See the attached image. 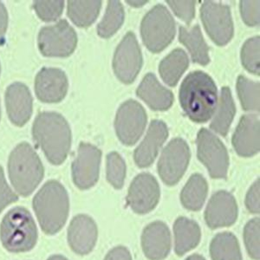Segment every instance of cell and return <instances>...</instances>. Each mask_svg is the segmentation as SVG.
<instances>
[{
    "mask_svg": "<svg viewBox=\"0 0 260 260\" xmlns=\"http://www.w3.org/2000/svg\"><path fill=\"white\" fill-rule=\"evenodd\" d=\"M33 140L52 165H61L71 150V131L68 121L56 112H42L32 126Z\"/></svg>",
    "mask_w": 260,
    "mask_h": 260,
    "instance_id": "obj_1",
    "label": "cell"
},
{
    "mask_svg": "<svg viewBox=\"0 0 260 260\" xmlns=\"http://www.w3.org/2000/svg\"><path fill=\"white\" fill-rule=\"evenodd\" d=\"M218 102L215 83L202 71L190 73L180 89V103L195 122H207L213 116Z\"/></svg>",
    "mask_w": 260,
    "mask_h": 260,
    "instance_id": "obj_2",
    "label": "cell"
},
{
    "mask_svg": "<svg viewBox=\"0 0 260 260\" xmlns=\"http://www.w3.org/2000/svg\"><path fill=\"white\" fill-rule=\"evenodd\" d=\"M33 209L46 234L58 233L67 221L70 200L64 186L56 180H50L33 199Z\"/></svg>",
    "mask_w": 260,
    "mask_h": 260,
    "instance_id": "obj_3",
    "label": "cell"
},
{
    "mask_svg": "<svg viewBox=\"0 0 260 260\" xmlns=\"http://www.w3.org/2000/svg\"><path fill=\"white\" fill-rule=\"evenodd\" d=\"M8 173L12 186L22 196H29L44 178V166L36 151L21 142L10 154Z\"/></svg>",
    "mask_w": 260,
    "mask_h": 260,
    "instance_id": "obj_4",
    "label": "cell"
},
{
    "mask_svg": "<svg viewBox=\"0 0 260 260\" xmlns=\"http://www.w3.org/2000/svg\"><path fill=\"white\" fill-rule=\"evenodd\" d=\"M0 239L11 252L30 251L38 240V230L30 212L17 207L6 213L0 225Z\"/></svg>",
    "mask_w": 260,
    "mask_h": 260,
    "instance_id": "obj_5",
    "label": "cell"
},
{
    "mask_svg": "<svg viewBox=\"0 0 260 260\" xmlns=\"http://www.w3.org/2000/svg\"><path fill=\"white\" fill-rule=\"evenodd\" d=\"M142 40L148 50L158 53L168 47L175 35V23L169 10L157 5L146 14L141 25Z\"/></svg>",
    "mask_w": 260,
    "mask_h": 260,
    "instance_id": "obj_6",
    "label": "cell"
},
{
    "mask_svg": "<svg viewBox=\"0 0 260 260\" xmlns=\"http://www.w3.org/2000/svg\"><path fill=\"white\" fill-rule=\"evenodd\" d=\"M38 44L45 56L67 57L77 47V33L67 21L62 19L54 25L43 27L39 31Z\"/></svg>",
    "mask_w": 260,
    "mask_h": 260,
    "instance_id": "obj_7",
    "label": "cell"
},
{
    "mask_svg": "<svg viewBox=\"0 0 260 260\" xmlns=\"http://www.w3.org/2000/svg\"><path fill=\"white\" fill-rule=\"evenodd\" d=\"M197 155L213 179H225L229 168L228 150L221 141L206 128L197 136Z\"/></svg>",
    "mask_w": 260,
    "mask_h": 260,
    "instance_id": "obj_8",
    "label": "cell"
},
{
    "mask_svg": "<svg viewBox=\"0 0 260 260\" xmlns=\"http://www.w3.org/2000/svg\"><path fill=\"white\" fill-rule=\"evenodd\" d=\"M189 147L183 139L175 138L162 151L158 162V173L164 183L174 186L180 181L189 163Z\"/></svg>",
    "mask_w": 260,
    "mask_h": 260,
    "instance_id": "obj_9",
    "label": "cell"
},
{
    "mask_svg": "<svg viewBox=\"0 0 260 260\" xmlns=\"http://www.w3.org/2000/svg\"><path fill=\"white\" fill-rule=\"evenodd\" d=\"M201 20L207 34L216 45L224 46L234 36L230 7L213 1H205L201 9Z\"/></svg>",
    "mask_w": 260,
    "mask_h": 260,
    "instance_id": "obj_10",
    "label": "cell"
},
{
    "mask_svg": "<svg viewBox=\"0 0 260 260\" xmlns=\"http://www.w3.org/2000/svg\"><path fill=\"white\" fill-rule=\"evenodd\" d=\"M147 115L143 107L136 101L121 104L115 117V127L119 140L124 145L136 144L145 130Z\"/></svg>",
    "mask_w": 260,
    "mask_h": 260,
    "instance_id": "obj_11",
    "label": "cell"
},
{
    "mask_svg": "<svg viewBox=\"0 0 260 260\" xmlns=\"http://www.w3.org/2000/svg\"><path fill=\"white\" fill-rule=\"evenodd\" d=\"M160 197V186L156 179L150 174L142 173L130 184L127 204L134 213L143 215L154 210Z\"/></svg>",
    "mask_w": 260,
    "mask_h": 260,
    "instance_id": "obj_12",
    "label": "cell"
},
{
    "mask_svg": "<svg viewBox=\"0 0 260 260\" xmlns=\"http://www.w3.org/2000/svg\"><path fill=\"white\" fill-rule=\"evenodd\" d=\"M142 56L136 37L127 33L115 50L113 68L115 76L122 83H133L142 68Z\"/></svg>",
    "mask_w": 260,
    "mask_h": 260,
    "instance_id": "obj_13",
    "label": "cell"
},
{
    "mask_svg": "<svg viewBox=\"0 0 260 260\" xmlns=\"http://www.w3.org/2000/svg\"><path fill=\"white\" fill-rule=\"evenodd\" d=\"M102 152L95 146L82 142L72 163V178L81 190L91 188L99 179Z\"/></svg>",
    "mask_w": 260,
    "mask_h": 260,
    "instance_id": "obj_14",
    "label": "cell"
},
{
    "mask_svg": "<svg viewBox=\"0 0 260 260\" xmlns=\"http://www.w3.org/2000/svg\"><path fill=\"white\" fill-rule=\"evenodd\" d=\"M239 207L234 195L225 190L213 193L205 210V221L211 229L228 228L235 224Z\"/></svg>",
    "mask_w": 260,
    "mask_h": 260,
    "instance_id": "obj_15",
    "label": "cell"
},
{
    "mask_svg": "<svg viewBox=\"0 0 260 260\" xmlns=\"http://www.w3.org/2000/svg\"><path fill=\"white\" fill-rule=\"evenodd\" d=\"M67 76L60 69L43 68L35 78V93L43 103H60L68 92Z\"/></svg>",
    "mask_w": 260,
    "mask_h": 260,
    "instance_id": "obj_16",
    "label": "cell"
},
{
    "mask_svg": "<svg viewBox=\"0 0 260 260\" xmlns=\"http://www.w3.org/2000/svg\"><path fill=\"white\" fill-rule=\"evenodd\" d=\"M98 238V225L91 217L79 214L71 220L68 228V242L77 254H89L95 248Z\"/></svg>",
    "mask_w": 260,
    "mask_h": 260,
    "instance_id": "obj_17",
    "label": "cell"
},
{
    "mask_svg": "<svg viewBox=\"0 0 260 260\" xmlns=\"http://www.w3.org/2000/svg\"><path fill=\"white\" fill-rule=\"evenodd\" d=\"M171 233L164 222H152L143 229L142 248L148 259H165L171 251Z\"/></svg>",
    "mask_w": 260,
    "mask_h": 260,
    "instance_id": "obj_18",
    "label": "cell"
},
{
    "mask_svg": "<svg viewBox=\"0 0 260 260\" xmlns=\"http://www.w3.org/2000/svg\"><path fill=\"white\" fill-rule=\"evenodd\" d=\"M6 106L10 121L18 127L26 124L32 115L33 99L30 89L22 83H14L6 89Z\"/></svg>",
    "mask_w": 260,
    "mask_h": 260,
    "instance_id": "obj_19",
    "label": "cell"
},
{
    "mask_svg": "<svg viewBox=\"0 0 260 260\" xmlns=\"http://www.w3.org/2000/svg\"><path fill=\"white\" fill-rule=\"evenodd\" d=\"M233 145L240 156L251 157L259 152V119L257 115L243 116L233 136Z\"/></svg>",
    "mask_w": 260,
    "mask_h": 260,
    "instance_id": "obj_20",
    "label": "cell"
},
{
    "mask_svg": "<svg viewBox=\"0 0 260 260\" xmlns=\"http://www.w3.org/2000/svg\"><path fill=\"white\" fill-rule=\"evenodd\" d=\"M168 136L169 130L162 121L154 120L152 121L147 136L135 151L134 158L136 165L141 169L152 165Z\"/></svg>",
    "mask_w": 260,
    "mask_h": 260,
    "instance_id": "obj_21",
    "label": "cell"
},
{
    "mask_svg": "<svg viewBox=\"0 0 260 260\" xmlns=\"http://www.w3.org/2000/svg\"><path fill=\"white\" fill-rule=\"evenodd\" d=\"M136 93L152 110L158 111L169 110L174 102L173 93L163 87L153 73L146 75Z\"/></svg>",
    "mask_w": 260,
    "mask_h": 260,
    "instance_id": "obj_22",
    "label": "cell"
},
{
    "mask_svg": "<svg viewBox=\"0 0 260 260\" xmlns=\"http://www.w3.org/2000/svg\"><path fill=\"white\" fill-rule=\"evenodd\" d=\"M175 251L178 256L196 248L201 240V230L197 222L186 217H179L174 224Z\"/></svg>",
    "mask_w": 260,
    "mask_h": 260,
    "instance_id": "obj_23",
    "label": "cell"
},
{
    "mask_svg": "<svg viewBox=\"0 0 260 260\" xmlns=\"http://www.w3.org/2000/svg\"><path fill=\"white\" fill-rule=\"evenodd\" d=\"M207 193V180L200 174H194L187 180L180 192V202L187 210L198 212L203 207Z\"/></svg>",
    "mask_w": 260,
    "mask_h": 260,
    "instance_id": "obj_24",
    "label": "cell"
},
{
    "mask_svg": "<svg viewBox=\"0 0 260 260\" xmlns=\"http://www.w3.org/2000/svg\"><path fill=\"white\" fill-rule=\"evenodd\" d=\"M209 251L212 260H243L239 240L228 232L216 234L211 241Z\"/></svg>",
    "mask_w": 260,
    "mask_h": 260,
    "instance_id": "obj_25",
    "label": "cell"
},
{
    "mask_svg": "<svg viewBox=\"0 0 260 260\" xmlns=\"http://www.w3.org/2000/svg\"><path fill=\"white\" fill-rule=\"evenodd\" d=\"M188 56L181 49L173 50L160 62L159 71L162 80L168 85L175 87L188 67Z\"/></svg>",
    "mask_w": 260,
    "mask_h": 260,
    "instance_id": "obj_26",
    "label": "cell"
},
{
    "mask_svg": "<svg viewBox=\"0 0 260 260\" xmlns=\"http://www.w3.org/2000/svg\"><path fill=\"white\" fill-rule=\"evenodd\" d=\"M179 39L189 50L193 62L201 65H207L209 62V50L199 25H195L191 30L180 26Z\"/></svg>",
    "mask_w": 260,
    "mask_h": 260,
    "instance_id": "obj_27",
    "label": "cell"
},
{
    "mask_svg": "<svg viewBox=\"0 0 260 260\" xmlns=\"http://www.w3.org/2000/svg\"><path fill=\"white\" fill-rule=\"evenodd\" d=\"M235 113L236 108L230 89L228 87H224L221 90L218 110L213 121L211 122V128L222 136H226Z\"/></svg>",
    "mask_w": 260,
    "mask_h": 260,
    "instance_id": "obj_28",
    "label": "cell"
},
{
    "mask_svg": "<svg viewBox=\"0 0 260 260\" xmlns=\"http://www.w3.org/2000/svg\"><path fill=\"white\" fill-rule=\"evenodd\" d=\"M102 8V1H68L69 18L78 27L91 25L98 18Z\"/></svg>",
    "mask_w": 260,
    "mask_h": 260,
    "instance_id": "obj_29",
    "label": "cell"
},
{
    "mask_svg": "<svg viewBox=\"0 0 260 260\" xmlns=\"http://www.w3.org/2000/svg\"><path fill=\"white\" fill-rule=\"evenodd\" d=\"M124 10L120 1H109L103 20L98 24V35L109 39L121 28L124 22Z\"/></svg>",
    "mask_w": 260,
    "mask_h": 260,
    "instance_id": "obj_30",
    "label": "cell"
},
{
    "mask_svg": "<svg viewBox=\"0 0 260 260\" xmlns=\"http://www.w3.org/2000/svg\"><path fill=\"white\" fill-rule=\"evenodd\" d=\"M237 90L244 110L259 111V83L240 76L237 81Z\"/></svg>",
    "mask_w": 260,
    "mask_h": 260,
    "instance_id": "obj_31",
    "label": "cell"
},
{
    "mask_svg": "<svg viewBox=\"0 0 260 260\" xmlns=\"http://www.w3.org/2000/svg\"><path fill=\"white\" fill-rule=\"evenodd\" d=\"M107 180L115 189H121L126 177V164L122 157L112 152L107 156Z\"/></svg>",
    "mask_w": 260,
    "mask_h": 260,
    "instance_id": "obj_32",
    "label": "cell"
},
{
    "mask_svg": "<svg viewBox=\"0 0 260 260\" xmlns=\"http://www.w3.org/2000/svg\"><path fill=\"white\" fill-rule=\"evenodd\" d=\"M260 219L253 218L244 228L243 238L245 248L250 257L254 260L260 258Z\"/></svg>",
    "mask_w": 260,
    "mask_h": 260,
    "instance_id": "obj_33",
    "label": "cell"
},
{
    "mask_svg": "<svg viewBox=\"0 0 260 260\" xmlns=\"http://www.w3.org/2000/svg\"><path fill=\"white\" fill-rule=\"evenodd\" d=\"M260 39L255 37L245 42L241 51L242 63L247 71L252 74L260 73Z\"/></svg>",
    "mask_w": 260,
    "mask_h": 260,
    "instance_id": "obj_34",
    "label": "cell"
},
{
    "mask_svg": "<svg viewBox=\"0 0 260 260\" xmlns=\"http://www.w3.org/2000/svg\"><path fill=\"white\" fill-rule=\"evenodd\" d=\"M64 7L63 0L53 1H42L37 0L33 2V8L37 15L41 20L45 22H54L57 20L62 15Z\"/></svg>",
    "mask_w": 260,
    "mask_h": 260,
    "instance_id": "obj_35",
    "label": "cell"
},
{
    "mask_svg": "<svg viewBox=\"0 0 260 260\" xmlns=\"http://www.w3.org/2000/svg\"><path fill=\"white\" fill-rule=\"evenodd\" d=\"M259 1H241L240 12L242 19L249 26H256L259 24Z\"/></svg>",
    "mask_w": 260,
    "mask_h": 260,
    "instance_id": "obj_36",
    "label": "cell"
},
{
    "mask_svg": "<svg viewBox=\"0 0 260 260\" xmlns=\"http://www.w3.org/2000/svg\"><path fill=\"white\" fill-rule=\"evenodd\" d=\"M167 3L169 4L176 16L185 23L189 24L192 22L195 15V1L168 0Z\"/></svg>",
    "mask_w": 260,
    "mask_h": 260,
    "instance_id": "obj_37",
    "label": "cell"
},
{
    "mask_svg": "<svg viewBox=\"0 0 260 260\" xmlns=\"http://www.w3.org/2000/svg\"><path fill=\"white\" fill-rule=\"evenodd\" d=\"M18 195L13 192L6 181L4 169L0 166V213L8 205L18 201Z\"/></svg>",
    "mask_w": 260,
    "mask_h": 260,
    "instance_id": "obj_38",
    "label": "cell"
},
{
    "mask_svg": "<svg viewBox=\"0 0 260 260\" xmlns=\"http://www.w3.org/2000/svg\"><path fill=\"white\" fill-rule=\"evenodd\" d=\"M245 204L250 213L254 214H258L260 213L259 179H257L248 190L245 196Z\"/></svg>",
    "mask_w": 260,
    "mask_h": 260,
    "instance_id": "obj_39",
    "label": "cell"
},
{
    "mask_svg": "<svg viewBox=\"0 0 260 260\" xmlns=\"http://www.w3.org/2000/svg\"><path fill=\"white\" fill-rule=\"evenodd\" d=\"M104 260H133V257L127 247L123 245H119L111 249L107 253Z\"/></svg>",
    "mask_w": 260,
    "mask_h": 260,
    "instance_id": "obj_40",
    "label": "cell"
},
{
    "mask_svg": "<svg viewBox=\"0 0 260 260\" xmlns=\"http://www.w3.org/2000/svg\"><path fill=\"white\" fill-rule=\"evenodd\" d=\"M8 26V13L6 6L0 1V41L6 35Z\"/></svg>",
    "mask_w": 260,
    "mask_h": 260,
    "instance_id": "obj_41",
    "label": "cell"
},
{
    "mask_svg": "<svg viewBox=\"0 0 260 260\" xmlns=\"http://www.w3.org/2000/svg\"><path fill=\"white\" fill-rule=\"evenodd\" d=\"M127 3L129 6H134V7H141V6H144L145 4L148 3V1H127Z\"/></svg>",
    "mask_w": 260,
    "mask_h": 260,
    "instance_id": "obj_42",
    "label": "cell"
},
{
    "mask_svg": "<svg viewBox=\"0 0 260 260\" xmlns=\"http://www.w3.org/2000/svg\"><path fill=\"white\" fill-rule=\"evenodd\" d=\"M185 260H206V258L200 254H192L190 255L189 257H186Z\"/></svg>",
    "mask_w": 260,
    "mask_h": 260,
    "instance_id": "obj_43",
    "label": "cell"
},
{
    "mask_svg": "<svg viewBox=\"0 0 260 260\" xmlns=\"http://www.w3.org/2000/svg\"><path fill=\"white\" fill-rule=\"evenodd\" d=\"M47 260H69L68 258L63 257L62 255H53L51 257H49Z\"/></svg>",
    "mask_w": 260,
    "mask_h": 260,
    "instance_id": "obj_44",
    "label": "cell"
},
{
    "mask_svg": "<svg viewBox=\"0 0 260 260\" xmlns=\"http://www.w3.org/2000/svg\"><path fill=\"white\" fill-rule=\"evenodd\" d=\"M0 118H1V109H0Z\"/></svg>",
    "mask_w": 260,
    "mask_h": 260,
    "instance_id": "obj_45",
    "label": "cell"
},
{
    "mask_svg": "<svg viewBox=\"0 0 260 260\" xmlns=\"http://www.w3.org/2000/svg\"><path fill=\"white\" fill-rule=\"evenodd\" d=\"M0 72H1V66H0Z\"/></svg>",
    "mask_w": 260,
    "mask_h": 260,
    "instance_id": "obj_46",
    "label": "cell"
}]
</instances>
